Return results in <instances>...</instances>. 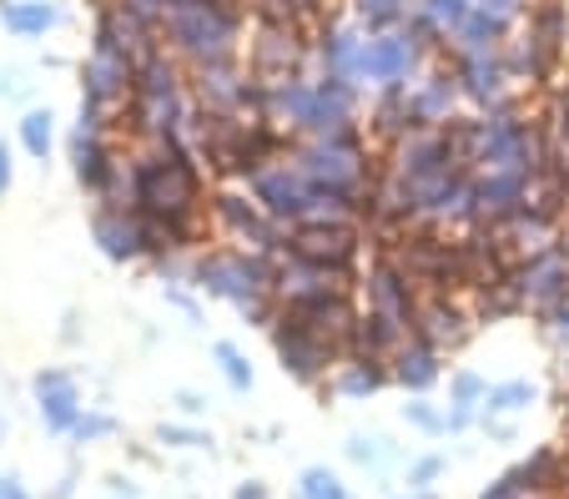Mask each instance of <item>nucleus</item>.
Wrapping results in <instances>:
<instances>
[{"mask_svg":"<svg viewBox=\"0 0 569 499\" xmlns=\"http://www.w3.org/2000/svg\"><path fill=\"white\" fill-rule=\"evenodd\" d=\"M449 137L469 172H519V177H545V147L539 131L519 117L515 107L479 111V117H453Z\"/></svg>","mask_w":569,"mask_h":499,"instance_id":"nucleus-1","label":"nucleus"},{"mask_svg":"<svg viewBox=\"0 0 569 499\" xmlns=\"http://www.w3.org/2000/svg\"><path fill=\"white\" fill-rule=\"evenodd\" d=\"M192 97H187L182 66L172 61L167 51H151L147 61L137 66V81H131V97L121 107V127L131 137L151 141H182L187 121H192Z\"/></svg>","mask_w":569,"mask_h":499,"instance_id":"nucleus-2","label":"nucleus"},{"mask_svg":"<svg viewBox=\"0 0 569 499\" xmlns=\"http://www.w3.org/2000/svg\"><path fill=\"white\" fill-rule=\"evenodd\" d=\"M202 157L187 141H151L131 157V207L141 218L151 212H202Z\"/></svg>","mask_w":569,"mask_h":499,"instance_id":"nucleus-3","label":"nucleus"},{"mask_svg":"<svg viewBox=\"0 0 569 499\" xmlns=\"http://www.w3.org/2000/svg\"><path fill=\"white\" fill-rule=\"evenodd\" d=\"M161 41L177 61L207 66L232 61L242 51V6H207V0H172L161 16Z\"/></svg>","mask_w":569,"mask_h":499,"instance_id":"nucleus-4","label":"nucleus"},{"mask_svg":"<svg viewBox=\"0 0 569 499\" xmlns=\"http://www.w3.org/2000/svg\"><path fill=\"white\" fill-rule=\"evenodd\" d=\"M288 157L302 167L318 192H343V197H363L373 187V157L358 127L333 131V137H292Z\"/></svg>","mask_w":569,"mask_h":499,"instance_id":"nucleus-5","label":"nucleus"},{"mask_svg":"<svg viewBox=\"0 0 569 499\" xmlns=\"http://www.w3.org/2000/svg\"><path fill=\"white\" fill-rule=\"evenodd\" d=\"M272 262L278 258H262V252H248V248L197 252L192 288H202L207 298H222V303H232L242 313V308H252L258 298L272 293Z\"/></svg>","mask_w":569,"mask_h":499,"instance_id":"nucleus-6","label":"nucleus"},{"mask_svg":"<svg viewBox=\"0 0 569 499\" xmlns=\"http://www.w3.org/2000/svg\"><path fill=\"white\" fill-rule=\"evenodd\" d=\"M212 222L222 238H232L237 248L262 252V258H278L288 248V228H282L272 212H262V202L248 187H222L212 192Z\"/></svg>","mask_w":569,"mask_h":499,"instance_id":"nucleus-7","label":"nucleus"},{"mask_svg":"<svg viewBox=\"0 0 569 499\" xmlns=\"http://www.w3.org/2000/svg\"><path fill=\"white\" fill-rule=\"evenodd\" d=\"M268 333H272V353H278L282 373H292V379L308 383V389L312 383H328V373H333V363H338V348L328 343L318 328H308V318L282 308Z\"/></svg>","mask_w":569,"mask_h":499,"instance_id":"nucleus-8","label":"nucleus"},{"mask_svg":"<svg viewBox=\"0 0 569 499\" xmlns=\"http://www.w3.org/2000/svg\"><path fill=\"white\" fill-rule=\"evenodd\" d=\"M312 61V41L308 26L298 21H252V41H248V71L262 81H282L308 71Z\"/></svg>","mask_w":569,"mask_h":499,"instance_id":"nucleus-9","label":"nucleus"},{"mask_svg":"<svg viewBox=\"0 0 569 499\" xmlns=\"http://www.w3.org/2000/svg\"><path fill=\"white\" fill-rule=\"evenodd\" d=\"M429 46L409 31V26H393V31H378L368 36V51H363V87H409L419 77L423 66H429Z\"/></svg>","mask_w":569,"mask_h":499,"instance_id":"nucleus-10","label":"nucleus"},{"mask_svg":"<svg viewBox=\"0 0 569 499\" xmlns=\"http://www.w3.org/2000/svg\"><path fill=\"white\" fill-rule=\"evenodd\" d=\"M363 308L368 313H383V318H393V323H403L413 333V313H419V282L409 278V268L393 258V252H378L373 262H368V272H363Z\"/></svg>","mask_w":569,"mask_h":499,"instance_id":"nucleus-11","label":"nucleus"},{"mask_svg":"<svg viewBox=\"0 0 569 499\" xmlns=\"http://www.w3.org/2000/svg\"><path fill=\"white\" fill-rule=\"evenodd\" d=\"M248 192L262 202V212H272V218L282 222V228H298L302 222V212H308V202H312V192L318 187L302 177V167L292 162L288 152L278 157V162H268V167H258V172L248 177Z\"/></svg>","mask_w":569,"mask_h":499,"instance_id":"nucleus-12","label":"nucleus"},{"mask_svg":"<svg viewBox=\"0 0 569 499\" xmlns=\"http://www.w3.org/2000/svg\"><path fill=\"white\" fill-rule=\"evenodd\" d=\"M288 252L348 278L358 268V252H363V232L358 228H288Z\"/></svg>","mask_w":569,"mask_h":499,"instance_id":"nucleus-13","label":"nucleus"},{"mask_svg":"<svg viewBox=\"0 0 569 499\" xmlns=\"http://www.w3.org/2000/svg\"><path fill=\"white\" fill-rule=\"evenodd\" d=\"M409 111L419 127H449L463 107V91H459V77H453V61L449 66H423L419 77L409 81Z\"/></svg>","mask_w":569,"mask_h":499,"instance_id":"nucleus-14","label":"nucleus"},{"mask_svg":"<svg viewBox=\"0 0 569 499\" xmlns=\"http://www.w3.org/2000/svg\"><path fill=\"white\" fill-rule=\"evenodd\" d=\"M473 308L459 303V293H429L419 303V313H413V338H423L429 348H439V353H449V348L469 343L473 333Z\"/></svg>","mask_w":569,"mask_h":499,"instance_id":"nucleus-15","label":"nucleus"},{"mask_svg":"<svg viewBox=\"0 0 569 499\" xmlns=\"http://www.w3.org/2000/svg\"><path fill=\"white\" fill-rule=\"evenodd\" d=\"M515 288L525 298V308H549L559 298H569V252L545 248L515 262Z\"/></svg>","mask_w":569,"mask_h":499,"instance_id":"nucleus-16","label":"nucleus"},{"mask_svg":"<svg viewBox=\"0 0 569 499\" xmlns=\"http://www.w3.org/2000/svg\"><path fill=\"white\" fill-rule=\"evenodd\" d=\"M539 177H519V172H473V218L479 228H499L535 197Z\"/></svg>","mask_w":569,"mask_h":499,"instance_id":"nucleus-17","label":"nucleus"},{"mask_svg":"<svg viewBox=\"0 0 569 499\" xmlns=\"http://www.w3.org/2000/svg\"><path fill=\"white\" fill-rule=\"evenodd\" d=\"M91 238L107 252L111 262H137L147 258V222H141L137 207H107L101 202L91 212Z\"/></svg>","mask_w":569,"mask_h":499,"instance_id":"nucleus-18","label":"nucleus"},{"mask_svg":"<svg viewBox=\"0 0 569 499\" xmlns=\"http://www.w3.org/2000/svg\"><path fill=\"white\" fill-rule=\"evenodd\" d=\"M192 97L202 111H232L242 117V97H248V66L237 61H207L192 66Z\"/></svg>","mask_w":569,"mask_h":499,"instance_id":"nucleus-19","label":"nucleus"},{"mask_svg":"<svg viewBox=\"0 0 569 499\" xmlns=\"http://www.w3.org/2000/svg\"><path fill=\"white\" fill-rule=\"evenodd\" d=\"M31 393H36V409H41V419H46L51 435H71L76 419L87 413V403H81V383H76L66 369H41L31 379Z\"/></svg>","mask_w":569,"mask_h":499,"instance_id":"nucleus-20","label":"nucleus"},{"mask_svg":"<svg viewBox=\"0 0 569 499\" xmlns=\"http://www.w3.org/2000/svg\"><path fill=\"white\" fill-rule=\"evenodd\" d=\"M131 81H137V61L117 51H91L87 66H81V97L101 101V107H127L131 97Z\"/></svg>","mask_w":569,"mask_h":499,"instance_id":"nucleus-21","label":"nucleus"},{"mask_svg":"<svg viewBox=\"0 0 569 499\" xmlns=\"http://www.w3.org/2000/svg\"><path fill=\"white\" fill-rule=\"evenodd\" d=\"M453 77H459V91L469 107L479 111H499V107H515L509 101V71L499 56H469V61H453Z\"/></svg>","mask_w":569,"mask_h":499,"instance_id":"nucleus-22","label":"nucleus"},{"mask_svg":"<svg viewBox=\"0 0 569 499\" xmlns=\"http://www.w3.org/2000/svg\"><path fill=\"white\" fill-rule=\"evenodd\" d=\"M388 373H393V383L398 389H409V393H429L433 383H439V373H443V353L439 348H429L423 338H403L398 343V353L388 359Z\"/></svg>","mask_w":569,"mask_h":499,"instance_id":"nucleus-23","label":"nucleus"},{"mask_svg":"<svg viewBox=\"0 0 569 499\" xmlns=\"http://www.w3.org/2000/svg\"><path fill=\"white\" fill-rule=\"evenodd\" d=\"M409 338V328L403 323H393V318H383V313H358L353 318V328H348V343H343V359L353 353V359H393L398 353V343Z\"/></svg>","mask_w":569,"mask_h":499,"instance_id":"nucleus-24","label":"nucleus"},{"mask_svg":"<svg viewBox=\"0 0 569 499\" xmlns=\"http://www.w3.org/2000/svg\"><path fill=\"white\" fill-rule=\"evenodd\" d=\"M509 36H515V26L495 21V16H483V11H469V21L443 41V51H449L453 61H469V56H499Z\"/></svg>","mask_w":569,"mask_h":499,"instance_id":"nucleus-25","label":"nucleus"},{"mask_svg":"<svg viewBox=\"0 0 569 499\" xmlns=\"http://www.w3.org/2000/svg\"><path fill=\"white\" fill-rule=\"evenodd\" d=\"M393 383V373H388V363L383 359H338L333 363V373H328V393L333 399H368V393H378V389H388Z\"/></svg>","mask_w":569,"mask_h":499,"instance_id":"nucleus-26","label":"nucleus"},{"mask_svg":"<svg viewBox=\"0 0 569 499\" xmlns=\"http://www.w3.org/2000/svg\"><path fill=\"white\" fill-rule=\"evenodd\" d=\"M499 61H505V71H509L515 81H539V77L549 71V61H555V46L539 41V36L525 26L519 36H509V41H505Z\"/></svg>","mask_w":569,"mask_h":499,"instance_id":"nucleus-27","label":"nucleus"},{"mask_svg":"<svg viewBox=\"0 0 569 499\" xmlns=\"http://www.w3.org/2000/svg\"><path fill=\"white\" fill-rule=\"evenodd\" d=\"M0 21L16 36H46L61 26V11L51 0H0Z\"/></svg>","mask_w":569,"mask_h":499,"instance_id":"nucleus-28","label":"nucleus"},{"mask_svg":"<svg viewBox=\"0 0 569 499\" xmlns=\"http://www.w3.org/2000/svg\"><path fill=\"white\" fill-rule=\"evenodd\" d=\"M535 399H539V383H535V379L489 383V393H483V409H479V413H495V419H509V413H525Z\"/></svg>","mask_w":569,"mask_h":499,"instance_id":"nucleus-29","label":"nucleus"},{"mask_svg":"<svg viewBox=\"0 0 569 499\" xmlns=\"http://www.w3.org/2000/svg\"><path fill=\"white\" fill-rule=\"evenodd\" d=\"M413 6H419V0H353V21L363 26L368 36H378V31H393V26L409 21Z\"/></svg>","mask_w":569,"mask_h":499,"instance_id":"nucleus-30","label":"nucleus"},{"mask_svg":"<svg viewBox=\"0 0 569 499\" xmlns=\"http://www.w3.org/2000/svg\"><path fill=\"white\" fill-rule=\"evenodd\" d=\"M16 131H21V147L36 157V162H46V157H51V147H56V117H51L46 107H31V111H26Z\"/></svg>","mask_w":569,"mask_h":499,"instance_id":"nucleus-31","label":"nucleus"},{"mask_svg":"<svg viewBox=\"0 0 569 499\" xmlns=\"http://www.w3.org/2000/svg\"><path fill=\"white\" fill-rule=\"evenodd\" d=\"M212 359H217V369H222V379H227V389L232 393H248L252 383H258V373H252V363H248V353L237 343H212Z\"/></svg>","mask_w":569,"mask_h":499,"instance_id":"nucleus-32","label":"nucleus"},{"mask_svg":"<svg viewBox=\"0 0 569 499\" xmlns=\"http://www.w3.org/2000/svg\"><path fill=\"white\" fill-rule=\"evenodd\" d=\"M298 499H353V495H348V485L328 465H308L298 475Z\"/></svg>","mask_w":569,"mask_h":499,"instance_id":"nucleus-33","label":"nucleus"},{"mask_svg":"<svg viewBox=\"0 0 569 499\" xmlns=\"http://www.w3.org/2000/svg\"><path fill=\"white\" fill-rule=\"evenodd\" d=\"M403 423L429 439H439V435H449V409H439V403H429L423 393H413V403H403Z\"/></svg>","mask_w":569,"mask_h":499,"instance_id":"nucleus-34","label":"nucleus"},{"mask_svg":"<svg viewBox=\"0 0 569 499\" xmlns=\"http://www.w3.org/2000/svg\"><path fill=\"white\" fill-rule=\"evenodd\" d=\"M388 439H378V435H353L348 439V459H353L358 469H383L388 465Z\"/></svg>","mask_w":569,"mask_h":499,"instance_id":"nucleus-35","label":"nucleus"},{"mask_svg":"<svg viewBox=\"0 0 569 499\" xmlns=\"http://www.w3.org/2000/svg\"><path fill=\"white\" fill-rule=\"evenodd\" d=\"M483 393H489V383L479 379V373H453L449 383V403H459V409H483Z\"/></svg>","mask_w":569,"mask_h":499,"instance_id":"nucleus-36","label":"nucleus"},{"mask_svg":"<svg viewBox=\"0 0 569 499\" xmlns=\"http://www.w3.org/2000/svg\"><path fill=\"white\" fill-rule=\"evenodd\" d=\"M157 439L172 449H212V435H207V429H192V423H161Z\"/></svg>","mask_w":569,"mask_h":499,"instance_id":"nucleus-37","label":"nucleus"},{"mask_svg":"<svg viewBox=\"0 0 569 499\" xmlns=\"http://www.w3.org/2000/svg\"><path fill=\"white\" fill-rule=\"evenodd\" d=\"M539 495H545V489L525 485V479H519V469H509V475H499L495 485H483L479 499H539Z\"/></svg>","mask_w":569,"mask_h":499,"instance_id":"nucleus-38","label":"nucleus"},{"mask_svg":"<svg viewBox=\"0 0 569 499\" xmlns=\"http://www.w3.org/2000/svg\"><path fill=\"white\" fill-rule=\"evenodd\" d=\"M539 328H545L549 343L565 348V343H569V298H559V303L539 308Z\"/></svg>","mask_w":569,"mask_h":499,"instance_id":"nucleus-39","label":"nucleus"},{"mask_svg":"<svg viewBox=\"0 0 569 499\" xmlns=\"http://www.w3.org/2000/svg\"><path fill=\"white\" fill-rule=\"evenodd\" d=\"M117 435V419L111 413H81L71 429V439H81V445H101V439Z\"/></svg>","mask_w":569,"mask_h":499,"instance_id":"nucleus-40","label":"nucleus"},{"mask_svg":"<svg viewBox=\"0 0 569 499\" xmlns=\"http://www.w3.org/2000/svg\"><path fill=\"white\" fill-rule=\"evenodd\" d=\"M443 469H449V465H443V455H423V459H413V465H409V485H413V489L439 485Z\"/></svg>","mask_w":569,"mask_h":499,"instance_id":"nucleus-41","label":"nucleus"},{"mask_svg":"<svg viewBox=\"0 0 569 499\" xmlns=\"http://www.w3.org/2000/svg\"><path fill=\"white\" fill-rule=\"evenodd\" d=\"M167 303H177V308H182V313H187V318H202V313H197V298H192V293H187L182 282H167Z\"/></svg>","mask_w":569,"mask_h":499,"instance_id":"nucleus-42","label":"nucleus"},{"mask_svg":"<svg viewBox=\"0 0 569 499\" xmlns=\"http://www.w3.org/2000/svg\"><path fill=\"white\" fill-rule=\"evenodd\" d=\"M479 423V409H459V403H449V435H463V429H473Z\"/></svg>","mask_w":569,"mask_h":499,"instance_id":"nucleus-43","label":"nucleus"},{"mask_svg":"<svg viewBox=\"0 0 569 499\" xmlns=\"http://www.w3.org/2000/svg\"><path fill=\"white\" fill-rule=\"evenodd\" d=\"M177 409L192 413V419H197V413H207V399H202L197 389H182V393H177Z\"/></svg>","mask_w":569,"mask_h":499,"instance_id":"nucleus-44","label":"nucleus"},{"mask_svg":"<svg viewBox=\"0 0 569 499\" xmlns=\"http://www.w3.org/2000/svg\"><path fill=\"white\" fill-rule=\"evenodd\" d=\"M0 499H31V489L21 485V475H0Z\"/></svg>","mask_w":569,"mask_h":499,"instance_id":"nucleus-45","label":"nucleus"},{"mask_svg":"<svg viewBox=\"0 0 569 499\" xmlns=\"http://www.w3.org/2000/svg\"><path fill=\"white\" fill-rule=\"evenodd\" d=\"M232 499H272V495H268V485H262V479H242V485L232 489Z\"/></svg>","mask_w":569,"mask_h":499,"instance_id":"nucleus-46","label":"nucleus"},{"mask_svg":"<svg viewBox=\"0 0 569 499\" xmlns=\"http://www.w3.org/2000/svg\"><path fill=\"white\" fill-rule=\"evenodd\" d=\"M555 131H559V162H565V172H569V107H565V111H559Z\"/></svg>","mask_w":569,"mask_h":499,"instance_id":"nucleus-47","label":"nucleus"},{"mask_svg":"<svg viewBox=\"0 0 569 499\" xmlns=\"http://www.w3.org/2000/svg\"><path fill=\"white\" fill-rule=\"evenodd\" d=\"M6 187H11V157H6V147H0V197H6Z\"/></svg>","mask_w":569,"mask_h":499,"instance_id":"nucleus-48","label":"nucleus"},{"mask_svg":"<svg viewBox=\"0 0 569 499\" xmlns=\"http://www.w3.org/2000/svg\"><path fill=\"white\" fill-rule=\"evenodd\" d=\"M559 359H565V363H559V369H565V379H569V343L559 348Z\"/></svg>","mask_w":569,"mask_h":499,"instance_id":"nucleus-49","label":"nucleus"},{"mask_svg":"<svg viewBox=\"0 0 569 499\" xmlns=\"http://www.w3.org/2000/svg\"><path fill=\"white\" fill-rule=\"evenodd\" d=\"M398 499H433L429 489H413V495H398Z\"/></svg>","mask_w":569,"mask_h":499,"instance_id":"nucleus-50","label":"nucleus"},{"mask_svg":"<svg viewBox=\"0 0 569 499\" xmlns=\"http://www.w3.org/2000/svg\"><path fill=\"white\" fill-rule=\"evenodd\" d=\"M559 485H565V489H569V465H565V475H559Z\"/></svg>","mask_w":569,"mask_h":499,"instance_id":"nucleus-51","label":"nucleus"},{"mask_svg":"<svg viewBox=\"0 0 569 499\" xmlns=\"http://www.w3.org/2000/svg\"><path fill=\"white\" fill-rule=\"evenodd\" d=\"M559 248H565V252H569V228H565V238H559Z\"/></svg>","mask_w":569,"mask_h":499,"instance_id":"nucleus-52","label":"nucleus"},{"mask_svg":"<svg viewBox=\"0 0 569 499\" xmlns=\"http://www.w3.org/2000/svg\"><path fill=\"white\" fill-rule=\"evenodd\" d=\"M565 423H569V393H565Z\"/></svg>","mask_w":569,"mask_h":499,"instance_id":"nucleus-53","label":"nucleus"}]
</instances>
